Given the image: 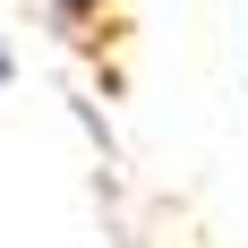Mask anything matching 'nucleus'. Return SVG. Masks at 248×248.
<instances>
[{"label":"nucleus","instance_id":"nucleus-2","mask_svg":"<svg viewBox=\"0 0 248 248\" xmlns=\"http://www.w3.org/2000/svg\"><path fill=\"white\" fill-rule=\"evenodd\" d=\"M9 86H17V51L0 43V94H9Z\"/></svg>","mask_w":248,"mask_h":248},{"label":"nucleus","instance_id":"nucleus-1","mask_svg":"<svg viewBox=\"0 0 248 248\" xmlns=\"http://www.w3.org/2000/svg\"><path fill=\"white\" fill-rule=\"evenodd\" d=\"M34 9H43L51 26H69V34H77V26H94V17H103V0H34Z\"/></svg>","mask_w":248,"mask_h":248}]
</instances>
